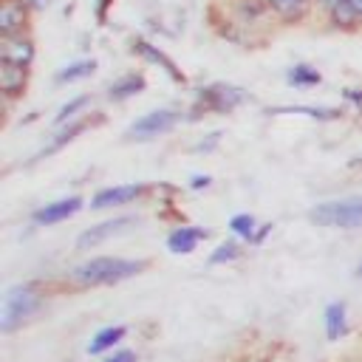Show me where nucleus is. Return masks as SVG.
<instances>
[{
  "instance_id": "393cba45",
  "label": "nucleus",
  "mask_w": 362,
  "mask_h": 362,
  "mask_svg": "<svg viewBox=\"0 0 362 362\" xmlns=\"http://www.w3.org/2000/svg\"><path fill=\"white\" fill-rule=\"evenodd\" d=\"M99 362H139V354L130 351V348H116V351L105 354Z\"/></svg>"
},
{
  "instance_id": "2f4dec72",
  "label": "nucleus",
  "mask_w": 362,
  "mask_h": 362,
  "mask_svg": "<svg viewBox=\"0 0 362 362\" xmlns=\"http://www.w3.org/2000/svg\"><path fill=\"white\" fill-rule=\"evenodd\" d=\"M356 277L362 280V260H359V266H356Z\"/></svg>"
},
{
  "instance_id": "dca6fc26",
  "label": "nucleus",
  "mask_w": 362,
  "mask_h": 362,
  "mask_svg": "<svg viewBox=\"0 0 362 362\" xmlns=\"http://www.w3.org/2000/svg\"><path fill=\"white\" fill-rule=\"evenodd\" d=\"M206 229H201V226H175L170 235H167V249L173 252V255H189V252H195L198 249V243L201 240H206Z\"/></svg>"
},
{
  "instance_id": "ddd939ff",
  "label": "nucleus",
  "mask_w": 362,
  "mask_h": 362,
  "mask_svg": "<svg viewBox=\"0 0 362 362\" xmlns=\"http://www.w3.org/2000/svg\"><path fill=\"white\" fill-rule=\"evenodd\" d=\"M130 51H133V54H139L141 59L153 62V65H161V68L170 74V79H175V82H181V85L187 82V79H184V74L175 68V62H173V59H170L164 51H158L156 45H150L144 37H133V40H130Z\"/></svg>"
},
{
  "instance_id": "7c9ffc66",
  "label": "nucleus",
  "mask_w": 362,
  "mask_h": 362,
  "mask_svg": "<svg viewBox=\"0 0 362 362\" xmlns=\"http://www.w3.org/2000/svg\"><path fill=\"white\" fill-rule=\"evenodd\" d=\"M351 167H362V153L356 158H351Z\"/></svg>"
},
{
  "instance_id": "bb28decb",
  "label": "nucleus",
  "mask_w": 362,
  "mask_h": 362,
  "mask_svg": "<svg viewBox=\"0 0 362 362\" xmlns=\"http://www.w3.org/2000/svg\"><path fill=\"white\" fill-rule=\"evenodd\" d=\"M113 6V0H96V20L105 23L107 20V8Z\"/></svg>"
},
{
  "instance_id": "a211bd4d",
  "label": "nucleus",
  "mask_w": 362,
  "mask_h": 362,
  "mask_svg": "<svg viewBox=\"0 0 362 362\" xmlns=\"http://www.w3.org/2000/svg\"><path fill=\"white\" fill-rule=\"evenodd\" d=\"M266 113L272 116H308V119H317V122H337L342 119V110L339 107H314V105H277V107H269Z\"/></svg>"
},
{
  "instance_id": "2eb2a0df",
  "label": "nucleus",
  "mask_w": 362,
  "mask_h": 362,
  "mask_svg": "<svg viewBox=\"0 0 362 362\" xmlns=\"http://www.w3.org/2000/svg\"><path fill=\"white\" fill-rule=\"evenodd\" d=\"M269 11L274 20L286 23V25H294V23H303L311 8H314V0H266Z\"/></svg>"
},
{
  "instance_id": "9d476101",
  "label": "nucleus",
  "mask_w": 362,
  "mask_h": 362,
  "mask_svg": "<svg viewBox=\"0 0 362 362\" xmlns=\"http://www.w3.org/2000/svg\"><path fill=\"white\" fill-rule=\"evenodd\" d=\"M96 122H102V119H88V116H79V119H74V122H68V124H62V127H57V133L48 139V144L42 147V150H37L34 153V158H31V164L34 161H42V158H48V156H54V153H59L65 144H71L79 133H85L88 127H93Z\"/></svg>"
},
{
  "instance_id": "a878e982",
  "label": "nucleus",
  "mask_w": 362,
  "mask_h": 362,
  "mask_svg": "<svg viewBox=\"0 0 362 362\" xmlns=\"http://www.w3.org/2000/svg\"><path fill=\"white\" fill-rule=\"evenodd\" d=\"M342 99H345L348 105H354L356 113H362V88H345V90H342Z\"/></svg>"
},
{
  "instance_id": "cd10ccee",
  "label": "nucleus",
  "mask_w": 362,
  "mask_h": 362,
  "mask_svg": "<svg viewBox=\"0 0 362 362\" xmlns=\"http://www.w3.org/2000/svg\"><path fill=\"white\" fill-rule=\"evenodd\" d=\"M209 184H212V178H209V175H192V181H189V187H192V189H206Z\"/></svg>"
},
{
  "instance_id": "4468645a",
  "label": "nucleus",
  "mask_w": 362,
  "mask_h": 362,
  "mask_svg": "<svg viewBox=\"0 0 362 362\" xmlns=\"http://www.w3.org/2000/svg\"><path fill=\"white\" fill-rule=\"evenodd\" d=\"M322 328H325V337L331 342H339V339L348 337V331H351V325H348V305L342 300H334V303L325 305V311H322Z\"/></svg>"
},
{
  "instance_id": "423d86ee",
  "label": "nucleus",
  "mask_w": 362,
  "mask_h": 362,
  "mask_svg": "<svg viewBox=\"0 0 362 362\" xmlns=\"http://www.w3.org/2000/svg\"><path fill=\"white\" fill-rule=\"evenodd\" d=\"M153 187L144 184V181H136V184H116V187H105V189H96L90 195V209H110V206H124V204H136L141 201Z\"/></svg>"
},
{
  "instance_id": "412c9836",
  "label": "nucleus",
  "mask_w": 362,
  "mask_h": 362,
  "mask_svg": "<svg viewBox=\"0 0 362 362\" xmlns=\"http://www.w3.org/2000/svg\"><path fill=\"white\" fill-rule=\"evenodd\" d=\"M260 223L255 221V215H249V212H238V215H232L229 218V232L238 238V240H249V243H255V238H257V229Z\"/></svg>"
},
{
  "instance_id": "0eeeda50",
  "label": "nucleus",
  "mask_w": 362,
  "mask_h": 362,
  "mask_svg": "<svg viewBox=\"0 0 362 362\" xmlns=\"http://www.w3.org/2000/svg\"><path fill=\"white\" fill-rule=\"evenodd\" d=\"M133 223H139L136 215H116V218H107V221H102V223H96V226H88V229L76 238V249H93V246H99V243H105V240H110V238L127 232Z\"/></svg>"
},
{
  "instance_id": "f8f14e48",
  "label": "nucleus",
  "mask_w": 362,
  "mask_h": 362,
  "mask_svg": "<svg viewBox=\"0 0 362 362\" xmlns=\"http://www.w3.org/2000/svg\"><path fill=\"white\" fill-rule=\"evenodd\" d=\"M28 76H31V68H20V65H11V62L0 59V96H3L6 105L25 96Z\"/></svg>"
},
{
  "instance_id": "c85d7f7f",
  "label": "nucleus",
  "mask_w": 362,
  "mask_h": 362,
  "mask_svg": "<svg viewBox=\"0 0 362 362\" xmlns=\"http://www.w3.org/2000/svg\"><path fill=\"white\" fill-rule=\"evenodd\" d=\"M348 6H351L354 17H356V23H359V28H362V0H348Z\"/></svg>"
},
{
  "instance_id": "f257e3e1",
  "label": "nucleus",
  "mask_w": 362,
  "mask_h": 362,
  "mask_svg": "<svg viewBox=\"0 0 362 362\" xmlns=\"http://www.w3.org/2000/svg\"><path fill=\"white\" fill-rule=\"evenodd\" d=\"M150 266L147 257H116V255H99L88 257L79 266L68 272V283L74 288H99V286H116L122 280H130L141 274Z\"/></svg>"
},
{
  "instance_id": "aec40b11",
  "label": "nucleus",
  "mask_w": 362,
  "mask_h": 362,
  "mask_svg": "<svg viewBox=\"0 0 362 362\" xmlns=\"http://www.w3.org/2000/svg\"><path fill=\"white\" fill-rule=\"evenodd\" d=\"M93 71H96V59H74V62L62 65L54 79H57V85H68V82H79V79L93 76Z\"/></svg>"
},
{
  "instance_id": "4be33fe9",
  "label": "nucleus",
  "mask_w": 362,
  "mask_h": 362,
  "mask_svg": "<svg viewBox=\"0 0 362 362\" xmlns=\"http://www.w3.org/2000/svg\"><path fill=\"white\" fill-rule=\"evenodd\" d=\"M286 82H288V85H294V88H311V85H320V82H322V76H320V71H317V68H311V65L300 62V65H291V68L286 71Z\"/></svg>"
},
{
  "instance_id": "1a4fd4ad",
  "label": "nucleus",
  "mask_w": 362,
  "mask_h": 362,
  "mask_svg": "<svg viewBox=\"0 0 362 362\" xmlns=\"http://www.w3.org/2000/svg\"><path fill=\"white\" fill-rule=\"evenodd\" d=\"M85 206L82 195H68V198H57L51 204H42L40 209L31 212V221L37 226H54V223H62L68 218H74L79 209Z\"/></svg>"
},
{
  "instance_id": "c756f323",
  "label": "nucleus",
  "mask_w": 362,
  "mask_h": 362,
  "mask_svg": "<svg viewBox=\"0 0 362 362\" xmlns=\"http://www.w3.org/2000/svg\"><path fill=\"white\" fill-rule=\"evenodd\" d=\"M218 139H221V133H212V139H209V141H198L195 150H212V147L218 144Z\"/></svg>"
},
{
  "instance_id": "7ed1b4c3",
  "label": "nucleus",
  "mask_w": 362,
  "mask_h": 362,
  "mask_svg": "<svg viewBox=\"0 0 362 362\" xmlns=\"http://www.w3.org/2000/svg\"><path fill=\"white\" fill-rule=\"evenodd\" d=\"M308 221L328 229H356L362 226V195L322 201L308 212Z\"/></svg>"
},
{
  "instance_id": "5701e85b",
  "label": "nucleus",
  "mask_w": 362,
  "mask_h": 362,
  "mask_svg": "<svg viewBox=\"0 0 362 362\" xmlns=\"http://www.w3.org/2000/svg\"><path fill=\"white\" fill-rule=\"evenodd\" d=\"M88 105H90V93H82V96L68 99V102L57 110V116H54V127H62V124H68V122L79 119V113H82Z\"/></svg>"
},
{
  "instance_id": "b1692460",
  "label": "nucleus",
  "mask_w": 362,
  "mask_h": 362,
  "mask_svg": "<svg viewBox=\"0 0 362 362\" xmlns=\"http://www.w3.org/2000/svg\"><path fill=\"white\" fill-rule=\"evenodd\" d=\"M240 243L238 240H223V243H218L215 249H212V255H209V263L212 266H221V263H232V260H238L240 257Z\"/></svg>"
},
{
  "instance_id": "39448f33",
  "label": "nucleus",
  "mask_w": 362,
  "mask_h": 362,
  "mask_svg": "<svg viewBox=\"0 0 362 362\" xmlns=\"http://www.w3.org/2000/svg\"><path fill=\"white\" fill-rule=\"evenodd\" d=\"M181 119H184V116H181V110H175V107L150 110V113L139 116V119L124 130V139H127V141H153V139L170 133Z\"/></svg>"
},
{
  "instance_id": "f03ea898",
  "label": "nucleus",
  "mask_w": 362,
  "mask_h": 362,
  "mask_svg": "<svg viewBox=\"0 0 362 362\" xmlns=\"http://www.w3.org/2000/svg\"><path fill=\"white\" fill-rule=\"evenodd\" d=\"M45 305V291L40 283H20L11 286L3 297V311H0V331L14 334L23 328L40 308Z\"/></svg>"
},
{
  "instance_id": "6ab92c4d",
  "label": "nucleus",
  "mask_w": 362,
  "mask_h": 362,
  "mask_svg": "<svg viewBox=\"0 0 362 362\" xmlns=\"http://www.w3.org/2000/svg\"><path fill=\"white\" fill-rule=\"evenodd\" d=\"M147 88V79H144V74H124V76H119L116 82H110V88H107V99L110 102H124V99H130V96H136V93H141Z\"/></svg>"
},
{
  "instance_id": "f3484780",
  "label": "nucleus",
  "mask_w": 362,
  "mask_h": 362,
  "mask_svg": "<svg viewBox=\"0 0 362 362\" xmlns=\"http://www.w3.org/2000/svg\"><path fill=\"white\" fill-rule=\"evenodd\" d=\"M124 337H127V328H124V325H105V328H99V331L90 337L88 354H90V356H105V354L116 351Z\"/></svg>"
},
{
  "instance_id": "9b49d317",
  "label": "nucleus",
  "mask_w": 362,
  "mask_h": 362,
  "mask_svg": "<svg viewBox=\"0 0 362 362\" xmlns=\"http://www.w3.org/2000/svg\"><path fill=\"white\" fill-rule=\"evenodd\" d=\"M31 6L28 0H3L0 3V37H14L28 31Z\"/></svg>"
},
{
  "instance_id": "20e7f679",
  "label": "nucleus",
  "mask_w": 362,
  "mask_h": 362,
  "mask_svg": "<svg viewBox=\"0 0 362 362\" xmlns=\"http://www.w3.org/2000/svg\"><path fill=\"white\" fill-rule=\"evenodd\" d=\"M246 102V90L226 82H212L195 93V102L189 107V119H201L209 113H232L238 105Z\"/></svg>"
},
{
  "instance_id": "6e6552de",
  "label": "nucleus",
  "mask_w": 362,
  "mask_h": 362,
  "mask_svg": "<svg viewBox=\"0 0 362 362\" xmlns=\"http://www.w3.org/2000/svg\"><path fill=\"white\" fill-rule=\"evenodd\" d=\"M34 57H37V45H34L31 31H23V34H14V37H0V59L3 62L31 68Z\"/></svg>"
}]
</instances>
